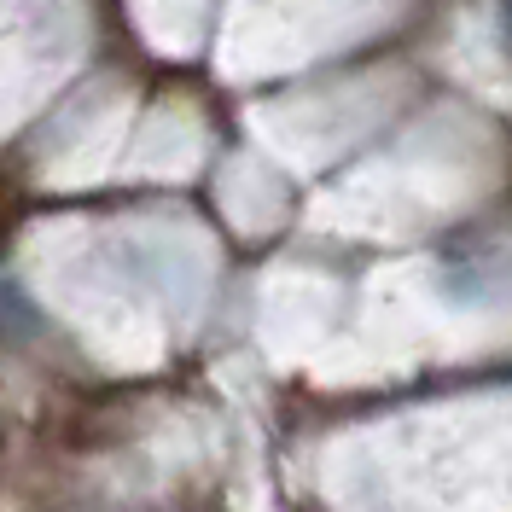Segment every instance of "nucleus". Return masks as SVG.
I'll return each mask as SVG.
<instances>
[{
    "instance_id": "f257e3e1",
    "label": "nucleus",
    "mask_w": 512,
    "mask_h": 512,
    "mask_svg": "<svg viewBox=\"0 0 512 512\" xmlns=\"http://www.w3.org/2000/svg\"><path fill=\"white\" fill-rule=\"evenodd\" d=\"M402 6L408 0H233L222 64L233 76L291 70L350 41H367L390 18H402Z\"/></svg>"
},
{
    "instance_id": "f03ea898",
    "label": "nucleus",
    "mask_w": 512,
    "mask_h": 512,
    "mask_svg": "<svg viewBox=\"0 0 512 512\" xmlns=\"http://www.w3.org/2000/svg\"><path fill=\"white\" fill-rule=\"evenodd\" d=\"M402 76L396 70H379V76H350V82H338V88H320V94H297V99H280V105H268L256 123H268L262 134H274L280 146H344L355 140L361 128H373L402 99Z\"/></svg>"
},
{
    "instance_id": "7ed1b4c3",
    "label": "nucleus",
    "mask_w": 512,
    "mask_h": 512,
    "mask_svg": "<svg viewBox=\"0 0 512 512\" xmlns=\"http://www.w3.org/2000/svg\"><path fill=\"white\" fill-rule=\"evenodd\" d=\"M443 64L489 99H512V59H507V30L495 18L489 0H466L454 12V24L443 35Z\"/></svg>"
},
{
    "instance_id": "20e7f679",
    "label": "nucleus",
    "mask_w": 512,
    "mask_h": 512,
    "mask_svg": "<svg viewBox=\"0 0 512 512\" xmlns=\"http://www.w3.org/2000/svg\"><path fill=\"white\" fill-rule=\"evenodd\" d=\"M204 12L210 0H134V18L158 53H192L204 35Z\"/></svg>"
}]
</instances>
